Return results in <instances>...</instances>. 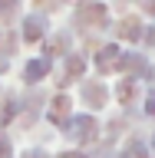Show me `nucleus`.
Here are the masks:
<instances>
[{
	"label": "nucleus",
	"instance_id": "f257e3e1",
	"mask_svg": "<svg viewBox=\"0 0 155 158\" xmlns=\"http://www.w3.org/2000/svg\"><path fill=\"white\" fill-rule=\"evenodd\" d=\"M40 33H43V20H40V17H30L23 36H27V40H40Z\"/></svg>",
	"mask_w": 155,
	"mask_h": 158
},
{
	"label": "nucleus",
	"instance_id": "f03ea898",
	"mask_svg": "<svg viewBox=\"0 0 155 158\" xmlns=\"http://www.w3.org/2000/svg\"><path fill=\"white\" fill-rule=\"evenodd\" d=\"M43 73H46V63H43V59H37V63H30V66H27V79H33V82H37Z\"/></svg>",
	"mask_w": 155,
	"mask_h": 158
},
{
	"label": "nucleus",
	"instance_id": "7ed1b4c3",
	"mask_svg": "<svg viewBox=\"0 0 155 158\" xmlns=\"http://www.w3.org/2000/svg\"><path fill=\"white\" fill-rule=\"evenodd\" d=\"M116 53H119V49H112V46H109V49H102V56H99V66H102V69H109L112 63H116Z\"/></svg>",
	"mask_w": 155,
	"mask_h": 158
},
{
	"label": "nucleus",
	"instance_id": "20e7f679",
	"mask_svg": "<svg viewBox=\"0 0 155 158\" xmlns=\"http://www.w3.org/2000/svg\"><path fill=\"white\" fill-rule=\"evenodd\" d=\"M0 158H10V145H7V138L0 135Z\"/></svg>",
	"mask_w": 155,
	"mask_h": 158
},
{
	"label": "nucleus",
	"instance_id": "39448f33",
	"mask_svg": "<svg viewBox=\"0 0 155 158\" xmlns=\"http://www.w3.org/2000/svg\"><path fill=\"white\" fill-rule=\"evenodd\" d=\"M10 10V0H0V13H7Z\"/></svg>",
	"mask_w": 155,
	"mask_h": 158
},
{
	"label": "nucleus",
	"instance_id": "423d86ee",
	"mask_svg": "<svg viewBox=\"0 0 155 158\" xmlns=\"http://www.w3.org/2000/svg\"><path fill=\"white\" fill-rule=\"evenodd\" d=\"M27 158H46V155H40V152H30V155Z\"/></svg>",
	"mask_w": 155,
	"mask_h": 158
}]
</instances>
